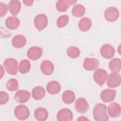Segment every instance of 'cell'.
<instances>
[{
  "mask_svg": "<svg viewBox=\"0 0 121 121\" xmlns=\"http://www.w3.org/2000/svg\"><path fill=\"white\" fill-rule=\"evenodd\" d=\"M107 107L102 103L96 104L94 107L93 114L95 120L96 121H107L109 120L106 113Z\"/></svg>",
  "mask_w": 121,
  "mask_h": 121,
  "instance_id": "6da1fadb",
  "label": "cell"
},
{
  "mask_svg": "<svg viewBox=\"0 0 121 121\" xmlns=\"http://www.w3.org/2000/svg\"><path fill=\"white\" fill-rule=\"evenodd\" d=\"M6 71L10 75H16L17 72V61L14 58H8L3 62Z\"/></svg>",
  "mask_w": 121,
  "mask_h": 121,
  "instance_id": "7a4b0ae2",
  "label": "cell"
},
{
  "mask_svg": "<svg viewBox=\"0 0 121 121\" xmlns=\"http://www.w3.org/2000/svg\"><path fill=\"white\" fill-rule=\"evenodd\" d=\"M108 78V73L106 70L101 69H97L94 73L93 78L95 83L102 86L106 82Z\"/></svg>",
  "mask_w": 121,
  "mask_h": 121,
  "instance_id": "3957f363",
  "label": "cell"
},
{
  "mask_svg": "<svg viewBox=\"0 0 121 121\" xmlns=\"http://www.w3.org/2000/svg\"><path fill=\"white\" fill-rule=\"evenodd\" d=\"M14 115L18 120H25L29 116V110L26 106L22 104L19 105L14 110Z\"/></svg>",
  "mask_w": 121,
  "mask_h": 121,
  "instance_id": "277c9868",
  "label": "cell"
},
{
  "mask_svg": "<svg viewBox=\"0 0 121 121\" xmlns=\"http://www.w3.org/2000/svg\"><path fill=\"white\" fill-rule=\"evenodd\" d=\"M34 24L36 28L39 31L44 29L48 25V18L44 14L36 15L34 19Z\"/></svg>",
  "mask_w": 121,
  "mask_h": 121,
  "instance_id": "5b68a950",
  "label": "cell"
},
{
  "mask_svg": "<svg viewBox=\"0 0 121 121\" xmlns=\"http://www.w3.org/2000/svg\"><path fill=\"white\" fill-rule=\"evenodd\" d=\"M107 80V86L111 88L119 86L121 83V76L118 72H112L108 76Z\"/></svg>",
  "mask_w": 121,
  "mask_h": 121,
  "instance_id": "8992f818",
  "label": "cell"
},
{
  "mask_svg": "<svg viewBox=\"0 0 121 121\" xmlns=\"http://www.w3.org/2000/svg\"><path fill=\"white\" fill-rule=\"evenodd\" d=\"M104 17L109 22H114L117 20L119 17L118 9L115 7H111L107 8L104 12Z\"/></svg>",
  "mask_w": 121,
  "mask_h": 121,
  "instance_id": "52a82bcc",
  "label": "cell"
},
{
  "mask_svg": "<svg viewBox=\"0 0 121 121\" xmlns=\"http://www.w3.org/2000/svg\"><path fill=\"white\" fill-rule=\"evenodd\" d=\"M75 108L78 112L84 113L88 111L89 104L84 98H78L75 103Z\"/></svg>",
  "mask_w": 121,
  "mask_h": 121,
  "instance_id": "ba28073f",
  "label": "cell"
},
{
  "mask_svg": "<svg viewBox=\"0 0 121 121\" xmlns=\"http://www.w3.org/2000/svg\"><path fill=\"white\" fill-rule=\"evenodd\" d=\"M101 55L105 59H111L115 54V50L113 47L109 44H105L100 48Z\"/></svg>",
  "mask_w": 121,
  "mask_h": 121,
  "instance_id": "9c48e42d",
  "label": "cell"
},
{
  "mask_svg": "<svg viewBox=\"0 0 121 121\" xmlns=\"http://www.w3.org/2000/svg\"><path fill=\"white\" fill-rule=\"evenodd\" d=\"M57 119L59 121H70L73 119V113L69 109H61L57 113Z\"/></svg>",
  "mask_w": 121,
  "mask_h": 121,
  "instance_id": "30bf717a",
  "label": "cell"
},
{
  "mask_svg": "<svg viewBox=\"0 0 121 121\" xmlns=\"http://www.w3.org/2000/svg\"><path fill=\"white\" fill-rule=\"evenodd\" d=\"M43 49L38 46H33L30 48L27 52V57L32 60H38L42 56Z\"/></svg>",
  "mask_w": 121,
  "mask_h": 121,
  "instance_id": "8fae6325",
  "label": "cell"
},
{
  "mask_svg": "<svg viewBox=\"0 0 121 121\" xmlns=\"http://www.w3.org/2000/svg\"><path fill=\"white\" fill-rule=\"evenodd\" d=\"M116 94V91L113 89H105L100 94L101 100L105 103H109L112 101Z\"/></svg>",
  "mask_w": 121,
  "mask_h": 121,
  "instance_id": "7c38bea8",
  "label": "cell"
},
{
  "mask_svg": "<svg viewBox=\"0 0 121 121\" xmlns=\"http://www.w3.org/2000/svg\"><path fill=\"white\" fill-rule=\"evenodd\" d=\"M31 97L29 92L25 90L17 91L14 95L15 100L19 103H25L28 101Z\"/></svg>",
  "mask_w": 121,
  "mask_h": 121,
  "instance_id": "4fadbf2b",
  "label": "cell"
},
{
  "mask_svg": "<svg viewBox=\"0 0 121 121\" xmlns=\"http://www.w3.org/2000/svg\"><path fill=\"white\" fill-rule=\"evenodd\" d=\"M77 1L75 0H59L56 3V8L60 12H65L71 5H74Z\"/></svg>",
  "mask_w": 121,
  "mask_h": 121,
  "instance_id": "5bb4252c",
  "label": "cell"
},
{
  "mask_svg": "<svg viewBox=\"0 0 121 121\" xmlns=\"http://www.w3.org/2000/svg\"><path fill=\"white\" fill-rule=\"evenodd\" d=\"M99 65V60L95 58H86L83 62L84 68L88 71L95 69Z\"/></svg>",
  "mask_w": 121,
  "mask_h": 121,
  "instance_id": "9a60e30c",
  "label": "cell"
},
{
  "mask_svg": "<svg viewBox=\"0 0 121 121\" xmlns=\"http://www.w3.org/2000/svg\"><path fill=\"white\" fill-rule=\"evenodd\" d=\"M108 113L112 118L119 117L121 113V106L116 103H112L108 107Z\"/></svg>",
  "mask_w": 121,
  "mask_h": 121,
  "instance_id": "2e32d148",
  "label": "cell"
},
{
  "mask_svg": "<svg viewBox=\"0 0 121 121\" xmlns=\"http://www.w3.org/2000/svg\"><path fill=\"white\" fill-rule=\"evenodd\" d=\"M41 70L45 75H50L52 74L54 70L53 64L48 60L43 61L41 64Z\"/></svg>",
  "mask_w": 121,
  "mask_h": 121,
  "instance_id": "e0dca14e",
  "label": "cell"
},
{
  "mask_svg": "<svg viewBox=\"0 0 121 121\" xmlns=\"http://www.w3.org/2000/svg\"><path fill=\"white\" fill-rule=\"evenodd\" d=\"M34 117L38 121H43L48 118V112L44 108L39 107L35 110Z\"/></svg>",
  "mask_w": 121,
  "mask_h": 121,
  "instance_id": "ac0fdd59",
  "label": "cell"
},
{
  "mask_svg": "<svg viewBox=\"0 0 121 121\" xmlns=\"http://www.w3.org/2000/svg\"><path fill=\"white\" fill-rule=\"evenodd\" d=\"M12 45L16 48H21L24 47L26 43V37L21 35L15 36L12 40Z\"/></svg>",
  "mask_w": 121,
  "mask_h": 121,
  "instance_id": "d6986e66",
  "label": "cell"
},
{
  "mask_svg": "<svg viewBox=\"0 0 121 121\" xmlns=\"http://www.w3.org/2000/svg\"><path fill=\"white\" fill-rule=\"evenodd\" d=\"M60 89V85L56 81H52L48 83L46 86V90L48 93L51 95H55L59 93Z\"/></svg>",
  "mask_w": 121,
  "mask_h": 121,
  "instance_id": "ffe728a7",
  "label": "cell"
},
{
  "mask_svg": "<svg viewBox=\"0 0 121 121\" xmlns=\"http://www.w3.org/2000/svg\"><path fill=\"white\" fill-rule=\"evenodd\" d=\"M20 24L19 19L16 17H9L5 21L6 27L10 29L14 30L18 28Z\"/></svg>",
  "mask_w": 121,
  "mask_h": 121,
  "instance_id": "44dd1931",
  "label": "cell"
},
{
  "mask_svg": "<svg viewBox=\"0 0 121 121\" xmlns=\"http://www.w3.org/2000/svg\"><path fill=\"white\" fill-rule=\"evenodd\" d=\"M21 7V4L19 0H12L9 1V8L10 13L15 16L19 13Z\"/></svg>",
  "mask_w": 121,
  "mask_h": 121,
  "instance_id": "7402d4cb",
  "label": "cell"
},
{
  "mask_svg": "<svg viewBox=\"0 0 121 121\" xmlns=\"http://www.w3.org/2000/svg\"><path fill=\"white\" fill-rule=\"evenodd\" d=\"M33 98L36 100H39L44 97L45 95L44 89L41 86L35 87L32 91Z\"/></svg>",
  "mask_w": 121,
  "mask_h": 121,
  "instance_id": "603a6c76",
  "label": "cell"
},
{
  "mask_svg": "<svg viewBox=\"0 0 121 121\" xmlns=\"http://www.w3.org/2000/svg\"><path fill=\"white\" fill-rule=\"evenodd\" d=\"M92 26V21L88 17H83L80 19L78 23V28L82 32L89 30Z\"/></svg>",
  "mask_w": 121,
  "mask_h": 121,
  "instance_id": "cb8c5ba5",
  "label": "cell"
},
{
  "mask_svg": "<svg viewBox=\"0 0 121 121\" xmlns=\"http://www.w3.org/2000/svg\"><path fill=\"white\" fill-rule=\"evenodd\" d=\"M109 68L113 72H119L121 69V60L119 58L112 60L109 63Z\"/></svg>",
  "mask_w": 121,
  "mask_h": 121,
  "instance_id": "d4e9b609",
  "label": "cell"
},
{
  "mask_svg": "<svg viewBox=\"0 0 121 121\" xmlns=\"http://www.w3.org/2000/svg\"><path fill=\"white\" fill-rule=\"evenodd\" d=\"M62 99L64 103L70 104L74 101L75 99V95L72 91L66 90L62 94Z\"/></svg>",
  "mask_w": 121,
  "mask_h": 121,
  "instance_id": "484cf974",
  "label": "cell"
},
{
  "mask_svg": "<svg viewBox=\"0 0 121 121\" xmlns=\"http://www.w3.org/2000/svg\"><path fill=\"white\" fill-rule=\"evenodd\" d=\"M31 69V64L28 60H23L19 63L18 70L22 74L28 73Z\"/></svg>",
  "mask_w": 121,
  "mask_h": 121,
  "instance_id": "4316f807",
  "label": "cell"
},
{
  "mask_svg": "<svg viewBox=\"0 0 121 121\" xmlns=\"http://www.w3.org/2000/svg\"><path fill=\"white\" fill-rule=\"evenodd\" d=\"M85 13V8L81 4L75 5L72 9V14L76 17H82Z\"/></svg>",
  "mask_w": 121,
  "mask_h": 121,
  "instance_id": "83f0119b",
  "label": "cell"
},
{
  "mask_svg": "<svg viewBox=\"0 0 121 121\" xmlns=\"http://www.w3.org/2000/svg\"><path fill=\"white\" fill-rule=\"evenodd\" d=\"M67 55L71 58L76 59L79 57L80 54L79 49L75 46H70L67 49Z\"/></svg>",
  "mask_w": 121,
  "mask_h": 121,
  "instance_id": "f1b7e54d",
  "label": "cell"
},
{
  "mask_svg": "<svg viewBox=\"0 0 121 121\" xmlns=\"http://www.w3.org/2000/svg\"><path fill=\"white\" fill-rule=\"evenodd\" d=\"M18 86V82L17 80L15 78L9 79L6 84L7 88L10 91H14L17 90Z\"/></svg>",
  "mask_w": 121,
  "mask_h": 121,
  "instance_id": "f546056e",
  "label": "cell"
},
{
  "mask_svg": "<svg viewBox=\"0 0 121 121\" xmlns=\"http://www.w3.org/2000/svg\"><path fill=\"white\" fill-rule=\"evenodd\" d=\"M69 17L67 15H62L59 17L57 20V26L59 28H62L65 26L68 23Z\"/></svg>",
  "mask_w": 121,
  "mask_h": 121,
  "instance_id": "4dcf8cb0",
  "label": "cell"
},
{
  "mask_svg": "<svg viewBox=\"0 0 121 121\" xmlns=\"http://www.w3.org/2000/svg\"><path fill=\"white\" fill-rule=\"evenodd\" d=\"M9 99V95L5 92L0 91V104H6Z\"/></svg>",
  "mask_w": 121,
  "mask_h": 121,
  "instance_id": "1f68e13d",
  "label": "cell"
},
{
  "mask_svg": "<svg viewBox=\"0 0 121 121\" xmlns=\"http://www.w3.org/2000/svg\"><path fill=\"white\" fill-rule=\"evenodd\" d=\"M8 10V5L2 2H0V17H2L4 16Z\"/></svg>",
  "mask_w": 121,
  "mask_h": 121,
  "instance_id": "d6a6232c",
  "label": "cell"
},
{
  "mask_svg": "<svg viewBox=\"0 0 121 121\" xmlns=\"http://www.w3.org/2000/svg\"><path fill=\"white\" fill-rule=\"evenodd\" d=\"M33 2H34L33 0H26L23 1L24 4L26 6H30L32 5Z\"/></svg>",
  "mask_w": 121,
  "mask_h": 121,
  "instance_id": "836d02e7",
  "label": "cell"
},
{
  "mask_svg": "<svg viewBox=\"0 0 121 121\" xmlns=\"http://www.w3.org/2000/svg\"><path fill=\"white\" fill-rule=\"evenodd\" d=\"M89 121V119H88L87 118L84 116H81L79 117L77 121Z\"/></svg>",
  "mask_w": 121,
  "mask_h": 121,
  "instance_id": "e575fe53",
  "label": "cell"
},
{
  "mask_svg": "<svg viewBox=\"0 0 121 121\" xmlns=\"http://www.w3.org/2000/svg\"><path fill=\"white\" fill-rule=\"evenodd\" d=\"M4 75V70L3 69L2 66H0V78H1L3 77V76Z\"/></svg>",
  "mask_w": 121,
  "mask_h": 121,
  "instance_id": "d590c367",
  "label": "cell"
}]
</instances>
